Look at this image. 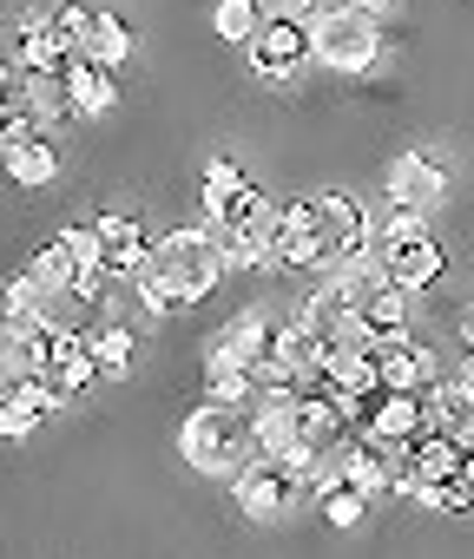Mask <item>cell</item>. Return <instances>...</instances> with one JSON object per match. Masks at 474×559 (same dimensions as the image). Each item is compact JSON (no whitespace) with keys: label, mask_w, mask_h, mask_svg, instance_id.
Listing matches in <instances>:
<instances>
[{"label":"cell","mask_w":474,"mask_h":559,"mask_svg":"<svg viewBox=\"0 0 474 559\" xmlns=\"http://www.w3.org/2000/svg\"><path fill=\"white\" fill-rule=\"evenodd\" d=\"M178 461L204 480H237L258 461V435H251V408H224V402H198L178 421Z\"/></svg>","instance_id":"6da1fadb"},{"label":"cell","mask_w":474,"mask_h":559,"mask_svg":"<svg viewBox=\"0 0 474 559\" xmlns=\"http://www.w3.org/2000/svg\"><path fill=\"white\" fill-rule=\"evenodd\" d=\"M152 263L171 276V284H178V297L198 310L217 284H224V237L198 217V224H178V230H165V237H152Z\"/></svg>","instance_id":"7a4b0ae2"},{"label":"cell","mask_w":474,"mask_h":559,"mask_svg":"<svg viewBox=\"0 0 474 559\" xmlns=\"http://www.w3.org/2000/svg\"><path fill=\"white\" fill-rule=\"evenodd\" d=\"M310 47H317V67H323V73L363 80V73H376V60H382V21L363 14V8H343V14H330L323 27H310Z\"/></svg>","instance_id":"3957f363"},{"label":"cell","mask_w":474,"mask_h":559,"mask_svg":"<svg viewBox=\"0 0 474 559\" xmlns=\"http://www.w3.org/2000/svg\"><path fill=\"white\" fill-rule=\"evenodd\" d=\"M336 263V237H330V217H323V198H291L284 204V230L271 243V270H330Z\"/></svg>","instance_id":"277c9868"},{"label":"cell","mask_w":474,"mask_h":559,"mask_svg":"<svg viewBox=\"0 0 474 559\" xmlns=\"http://www.w3.org/2000/svg\"><path fill=\"white\" fill-rule=\"evenodd\" d=\"M304 500V487H297V474L284 467V461H271V454H258L245 474L230 480V507L245 513V520H258V526H271V520H284L291 507Z\"/></svg>","instance_id":"5b68a950"},{"label":"cell","mask_w":474,"mask_h":559,"mask_svg":"<svg viewBox=\"0 0 474 559\" xmlns=\"http://www.w3.org/2000/svg\"><path fill=\"white\" fill-rule=\"evenodd\" d=\"M245 60H251V73L264 86H291L304 67H317V47H310L304 21H264V34L245 47Z\"/></svg>","instance_id":"8992f818"},{"label":"cell","mask_w":474,"mask_h":559,"mask_svg":"<svg viewBox=\"0 0 474 559\" xmlns=\"http://www.w3.org/2000/svg\"><path fill=\"white\" fill-rule=\"evenodd\" d=\"M251 435H258V454H271V461L304 454V395L297 389H258Z\"/></svg>","instance_id":"52a82bcc"},{"label":"cell","mask_w":474,"mask_h":559,"mask_svg":"<svg viewBox=\"0 0 474 559\" xmlns=\"http://www.w3.org/2000/svg\"><path fill=\"white\" fill-rule=\"evenodd\" d=\"M376 369H382V389H395V395H428L435 382H441V356L408 330V336H382L376 349Z\"/></svg>","instance_id":"ba28073f"},{"label":"cell","mask_w":474,"mask_h":559,"mask_svg":"<svg viewBox=\"0 0 474 559\" xmlns=\"http://www.w3.org/2000/svg\"><path fill=\"white\" fill-rule=\"evenodd\" d=\"M277 349V323L271 310H237L211 343H204V362H237V369H264Z\"/></svg>","instance_id":"9c48e42d"},{"label":"cell","mask_w":474,"mask_h":559,"mask_svg":"<svg viewBox=\"0 0 474 559\" xmlns=\"http://www.w3.org/2000/svg\"><path fill=\"white\" fill-rule=\"evenodd\" d=\"M382 191H389V204L435 211V204L448 198V171H441L428 152H395V158L382 165Z\"/></svg>","instance_id":"30bf717a"},{"label":"cell","mask_w":474,"mask_h":559,"mask_svg":"<svg viewBox=\"0 0 474 559\" xmlns=\"http://www.w3.org/2000/svg\"><path fill=\"white\" fill-rule=\"evenodd\" d=\"M60 402H80L99 382V356H93V330H60L54 336V369H47Z\"/></svg>","instance_id":"8fae6325"},{"label":"cell","mask_w":474,"mask_h":559,"mask_svg":"<svg viewBox=\"0 0 474 559\" xmlns=\"http://www.w3.org/2000/svg\"><path fill=\"white\" fill-rule=\"evenodd\" d=\"M54 408H67L60 395H54V382L47 376H27V382H8V395H0V435L8 441H27Z\"/></svg>","instance_id":"7c38bea8"},{"label":"cell","mask_w":474,"mask_h":559,"mask_svg":"<svg viewBox=\"0 0 474 559\" xmlns=\"http://www.w3.org/2000/svg\"><path fill=\"white\" fill-rule=\"evenodd\" d=\"M382 257V270L395 276L402 290H435L441 276H448V250H441V237H415V243H395V250H376Z\"/></svg>","instance_id":"4fadbf2b"},{"label":"cell","mask_w":474,"mask_h":559,"mask_svg":"<svg viewBox=\"0 0 474 559\" xmlns=\"http://www.w3.org/2000/svg\"><path fill=\"white\" fill-rule=\"evenodd\" d=\"M21 106H27V119L40 126V132H60L67 119H80V106H73V86H67V73H27V80H14L8 86Z\"/></svg>","instance_id":"5bb4252c"},{"label":"cell","mask_w":474,"mask_h":559,"mask_svg":"<svg viewBox=\"0 0 474 559\" xmlns=\"http://www.w3.org/2000/svg\"><path fill=\"white\" fill-rule=\"evenodd\" d=\"M363 441H422V395H395V389H382L376 402H369V421H363Z\"/></svg>","instance_id":"9a60e30c"},{"label":"cell","mask_w":474,"mask_h":559,"mask_svg":"<svg viewBox=\"0 0 474 559\" xmlns=\"http://www.w3.org/2000/svg\"><path fill=\"white\" fill-rule=\"evenodd\" d=\"M264 204H271V198H264V191L245 178V185H230V191H204V198H198V217H204V224L224 237V230H245V224H251Z\"/></svg>","instance_id":"2e32d148"},{"label":"cell","mask_w":474,"mask_h":559,"mask_svg":"<svg viewBox=\"0 0 474 559\" xmlns=\"http://www.w3.org/2000/svg\"><path fill=\"white\" fill-rule=\"evenodd\" d=\"M67 86H73V106H80V119H106V112L119 106L112 67H99V60H86V53L67 67Z\"/></svg>","instance_id":"e0dca14e"},{"label":"cell","mask_w":474,"mask_h":559,"mask_svg":"<svg viewBox=\"0 0 474 559\" xmlns=\"http://www.w3.org/2000/svg\"><path fill=\"white\" fill-rule=\"evenodd\" d=\"M343 487H356L363 500L395 493V467H389V454H382V448H369V441L356 435V441H349V461H343Z\"/></svg>","instance_id":"ac0fdd59"},{"label":"cell","mask_w":474,"mask_h":559,"mask_svg":"<svg viewBox=\"0 0 474 559\" xmlns=\"http://www.w3.org/2000/svg\"><path fill=\"white\" fill-rule=\"evenodd\" d=\"M264 8H258V0H217V14H211V34L224 40V47H237V53H245L258 34H264Z\"/></svg>","instance_id":"d6986e66"},{"label":"cell","mask_w":474,"mask_h":559,"mask_svg":"<svg viewBox=\"0 0 474 559\" xmlns=\"http://www.w3.org/2000/svg\"><path fill=\"white\" fill-rule=\"evenodd\" d=\"M204 402L251 408V402H258V369H237V362H204Z\"/></svg>","instance_id":"ffe728a7"},{"label":"cell","mask_w":474,"mask_h":559,"mask_svg":"<svg viewBox=\"0 0 474 559\" xmlns=\"http://www.w3.org/2000/svg\"><path fill=\"white\" fill-rule=\"evenodd\" d=\"M8 178H14V185H27V191H40V185H54V178H60V152H54L47 139L8 145Z\"/></svg>","instance_id":"44dd1931"},{"label":"cell","mask_w":474,"mask_h":559,"mask_svg":"<svg viewBox=\"0 0 474 559\" xmlns=\"http://www.w3.org/2000/svg\"><path fill=\"white\" fill-rule=\"evenodd\" d=\"M93 356H99V382H126L132 376V356H139V336L126 323H99L93 330Z\"/></svg>","instance_id":"7402d4cb"},{"label":"cell","mask_w":474,"mask_h":559,"mask_svg":"<svg viewBox=\"0 0 474 559\" xmlns=\"http://www.w3.org/2000/svg\"><path fill=\"white\" fill-rule=\"evenodd\" d=\"M408 297H415V290H402V284H395V276H389V284H382V290H376V297L363 304V317H369V323H376L382 336H408V323H415V310H408Z\"/></svg>","instance_id":"603a6c76"},{"label":"cell","mask_w":474,"mask_h":559,"mask_svg":"<svg viewBox=\"0 0 474 559\" xmlns=\"http://www.w3.org/2000/svg\"><path fill=\"white\" fill-rule=\"evenodd\" d=\"M132 290H139V304H145V317H178V310H191V304L178 297V284H171L152 257H145V270L132 276Z\"/></svg>","instance_id":"cb8c5ba5"},{"label":"cell","mask_w":474,"mask_h":559,"mask_svg":"<svg viewBox=\"0 0 474 559\" xmlns=\"http://www.w3.org/2000/svg\"><path fill=\"white\" fill-rule=\"evenodd\" d=\"M86 60H99V67L119 73V67L132 60V27H126L119 14H99V21H93V40H86Z\"/></svg>","instance_id":"d4e9b609"},{"label":"cell","mask_w":474,"mask_h":559,"mask_svg":"<svg viewBox=\"0 0 474 559\" xmlns=\"http://www.w3.org/2000/svg\"><path fill=\"white\" fill-rule=\"evenodd\" d=\"M415 237H435L428 211H408V204H382L376 211V250H395V243H415Z\"/></svg>","instance_id":"484cf974"},{"label":"cell","mask_w":474,"mask_h":559,"mask_svg":"<svg viewBox=\"0 0 474 559\" xmlns=\"http://www.w3.org/2000/svg\"><path fill=\"white\" fill-rule=\"evenodd\" d=\"M27 270H34V284H40L47 297H54V290H73V276H80V263L67 257V243H60V237H47V243L34 250V263H27Z\"/></svg>","instance_id":"4316f807"},{"label":"cell","mask_w":474,"mask_h":559,"mask_svg":"<svg viewBox=\"0 0 474 559\" xmlns=\"http://www.w3.org/2000/svg\"><path fill=\"white\" fill-rule=\"evenodd\" d=\"M415 507L422 513H474V480L454 474V480H422L415 487Z\"/></svg>","instance_id":"83f0119b"},{"label":"cell","mask_w":474,"mask_h":559,"mask_svg":"<svg viewBox=\"0 0 474 559\" xmlns=\"http://www.w3.org/2000/svg\"><path fill=\"white\" fill-rule=\"evenodd\" d=\"M60 243H67V257H73L80 270H106V237H99V224H67Z\"/></svg>","instance_id":"f1b7e54d"},{"label":"cell","mask_w":474,"mask_h":559,"mask_svg":"<svg viewBox=\"0 0 474 559\" xmlns=\"http://www.w3.org/2000/svg\"><path fill=\"white\" fill-rule=\"evenodd\" d=\"M93 8H80V0H67V8H54V34L73 47V53H86V40H93Z\"/></svg>","instance_id":"f546056e"},{"label":"cell","mask_w":474,"mask_h":559,"mask_svg":"<svg viewBox=\"0 0 474 559\" xmlns=\"http://www.w3.org/2000/svg\"><path fill=\"white\" fill-rule=\"evenodd\" d=\"M317 507H323V520H330V526H336V533H349V526H356V520H363V513H369V500H363V493H356V487H330V493H323V500H317Z\"/></svg>","instance_id":"4dcf8cb0"},{"label":"cell","mask_w":474,"mask_h":559,"mask_svg":"<svg viewBox=\"0 0 474 559\" xmlns=\"http://www.w3.org/2000/svg\"><path fill=\"white\" fill-rule=\"evenodd\" d=\"M230 185H245V171H237L224 152H217V158H204V191H230Z\"/></svg>","instance_id":"1f68e13d"},{"label":"cell","mask_w":474,"mask_h":559,"mask_svg":"<svg viewBox=\"0 0 474 559\" xmlns=\"http://www.w3.org/2000/svg\"><path fill=\"white\" fill-rule=\"evenodd\" d=\"M264 14H271V21H304V27H310V0H264Z\"/></svg>","instance_id":"d6a6232c"},{"label":"cell","mask_w":474,"mask_h":559,"mask_svg":"<svg viewBox=\"0 0 474 559\" xmlns=\"http://www.w3.org/2000/svg\"><path fill=\"white\" fill-rule=\"evenodd\" d=\"M454 343H461V349H467V356H474V304H467V310H461V317H454Z\"/></svg>","instance_id":"836d02e7"},{"label":"cell","mask_w":474,"mask_h":559,"mask_svg":"<svg viewBox=\"0 0 474 559\" xmlns=\"http://www.w3.org/2000/svg\"><path fill=\"white\" fill-rule=\"evenodd\" d=\"M356 8H363V14H376V21H389V14L402 8V0H356Z\"/></svg>","instance_id":"e575fe53"},{"label":"cell","mask_w":474,"mask_h":559,"mask_svg":"<svg viewBox=\"0 0 474 559\" xmlns=\"http://www.w3.org/2000/svg\"><path fill=\"white\" fill-rule=\"evenodd\" d=\"M467 480H474V448H467Z\"/></svg>","instance_id":"d590c367"}]
</instances>
